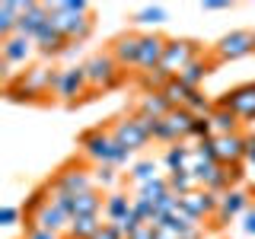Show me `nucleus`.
Segmentation results:
<instances>
[{
  "mask_svg": "<svg viewBox=\"0 0 255 239\" xmlns=\"http://www.w3.org/2000/svg\"><path fill=\"white\" fill-rule=\"evenodd\" d=\"M169 195V182H166V175H156L153 182H147V185H140L137 188V198H147V201H159V198H166Z\"/></svg>",
  "mask_w": 255,
  "mask_h": 239,
  "instance_id": "nucleus-31",
  "label": "nucleus"
},
{
  "mask_svg": "<svg viewBox=\"0 0 255 239\" xmlns=\"http://www.w3.org/2000/svg\"><path fill=\"white\" fill-rule=\"evenodd\" d=\"M90 90V80H86V67L77 64V67H61L58 70V83H54V99L64 102V106H74L80 102Z\"/></svg>",
  "mask_w": 255,
  "mask_h": 239,
  "instance_id": "nucleus-8",
  "label": "nucleus"
},
{
  "mask_svg": "<svg viewBox=\"0 0 255 239\" xmlns=\"http://www.w3.org/2000/svg\"><path fill=\"white\" fill-rule=\"evenodd\" d=\"M48 13H51V26L70 45H80L90 38V32H93L90 3H83V0H61V3H48Z\"/></svg>",
  "mask_w": 255,
  "mask_h": 239,
  "instance_id": "nucleus-1",
  "label": "nucleus"
},
{
  "mask_svg": "<svg viewBox=\"0 0 255 239\" xmlns=\"http://www.w3.org/2000/svg\"><path fill=\"white\" fill-rule=\"evenodd\" d=\"M32 51H38V48L26 35H10V38H3V45H0V54H3V64H6V67L26 64L32 58Z\"/></svg>",
  "mask_w": 255,
  "mask_h": 239,
  "instance_id": "nucleus-18",
  "label": "nucleus"
},
{
  "mask_svg": "<svg viewBox=\"0 0 255 239\" xmlns=\"http://www.w3.org/2000/svg\"><path fill=\"white\" fill-rule=\"evenodd\" d=\"M26 220H29L26 230H48V233H61V236H67L70 230V214H64L54 204H45L35 214H26Z\"/></svg>",
  "mask_w": 255,
  "mask_h": 239,
  "instance_id": "nucleus-12",
  "label": "nucleus"
},
{
  "mask_svg": "<svg viewBox=\"0 0 255 239\" xmlns=\"http://www.w3.org/2000/svg\"><path fill=\"white\" fill-rule=\"evenodd\" d=\"M230 6H233L230 0H204V3H201V10L214 13V10H230Z\"/></svg>",
  "mask_w": 255,
  "mask_h": 239,
  "instance_id": "nucleus-41",
  "label": "nucleus"
},
{
  "mask_svg": "<svg viewBox=\"0 0 255 239\" xmlns=\"http://www.w3.org/2000/svg\"><path fill=\"white\" fill-rule=\"evenodd\" d=\"M80 150L86 159H93L96 166L109 163V166H128L131 163V150H125L122 143H115L109 127H90L80 134Z\"/></svg>",
  "mask_w": 255,
  "mask_h": 239,
  "instance_id": "nucleus-3",
  "label": "nucleus"
},
{
  "mask_svg": "<svg viewBox=\"0 0 255 239\" xmlns=\"http://www.w3.org/2000/svg\"><path fill=\"white\" fill-rule=\"evenodd\" d=\"M128 239H156V230H153V227H147V223H143V227H140V230H134V233L128 236Z\"/></svg>",
  "mask_w": 255,
  "mask_h": 239,
  "instance_id": "nucleus-42",
  "label": "nucleus"
},
{
  "mask_svg": "<svg viewBox=\"0 0 255 239\" xmlns=\"http://www.w3.org/2000/svg\"><path fill=\"white\" fill-rule=\"evenodd\" d=\"M217 106H227L239 115V121H255V80L252 83H239L230 93H223L220 99H214Z\"/></svg>",
  "mask_w": 255,
  "mask_h": 239,
  "instance_id": "nucleus-11",
  "label": "nucleus"
},
{
  "mask_svg": "<svg viewBox=\"0 0 255 239\" xmlns=\"http://www.w3.org/2000/svg\"><path fill=\"white\" fill-rule=\"evenodd\" d=\"M166 182H169V191L175 198H185L198 188V182H195L191 172H166Z\"/></svg>",
  "mask_w": 255,
  "mask_h": 239,
  "instance_id": "nucleus-28",
  "label": "nucleus"
},
{
  "mask_svg": "<svg viewBox=\"0 0 255 239\" xmlns=\"http://www.w3.org/2000/svg\"><path fill=\"white\" fill-rule=\"evenodd\" d=\"M156 163H153V159H140V163H134L131 166V169H128V179H131L134 182V185H147V182H153L156 179Z\"/></svg>",
  "mask_w": 255,
  "mask_h": 239,
  "instance_id": "nucleus-30",
  "label": "nucleus"
},
{
  "mask_svg": "<svg viewBox=\"0 0 255 239\" xmlns=\"http://www.w3.org/2000/svg\"><path fill=\"white\" fill-rule=\"evenodd\" d=\"M140 42H143V35H137V32H125V35H118L115 42H112L109 48V54L118 61V67H137V61H140Z\"/></svg>",
  "mask_w": 255,
  "mask_h": 239,
  "instance_id": "nucleus-14",
  "label": "nucleus"
},
{
  "mask_svg": "<svg viewBox=\"0 0 255 239\" xmlns=\"http://www.w3.org/2000/svg\"><path fill=\"white\" fill-rule=\"evenodd\" d=\"M19 217H22L19 207H13V204L0 207V227H13V223H19Z\"/></svg>",
  "mask_w": 255,
  "mask_h": 239,
  "instance_id": "nucleus-37",
  "label": "nucleus"
},
{
  "mask_svg": "<svg viewBox=\"0 0 255 239\" xmlns=\"http://www.w3.org/2000/svg\"><path fill=\"white\" fill-rule=\"evenodd\" d=\"M217 207H220V195H214V191L207 188H195L191 195L182 198V211L191 214L195 220H207V217H217Z\"/></svg>",
  "mask_w": 255,
  "mask_h": 239,
  "instance_id": "nucleus-13",
  "label": "nucleus"
},
{
  "mask_svg": "<svg viewBox=\"0 0 255 239\" xmlns=\"http://www.w3.org/2000/svg\"><path fill=\"white\" fill-rule=\"evenodd\" d=\"M93 239H125V233H122V227H118V223H102L99 233H96Z\"/></svg>",
  "mask_w": 255,
  "mask_h": 239,
  "instance_id": "nucleus-38",
  "label": "nucleus"
},
{
  "mask_svg": "<svg viewBox=\"0 0 255 239\" xmlns=\"http://www.w3.org/2000/svg\"><path fill=\"white\" fill-rule=\"evenodd\" d=\"M93 175H96V185H99V188H112V185L118 182V172H115V166H109V163L96 166V169H93Z\"/></svg>",
  "mask_w": 255,
  "mask_h": 239,
  "instance_id": "nucleus-34",
  "label": "nucleus"
},
{
  "mask_svg": "<svg viewBox=\"0 0 255 239\" xmlns=\"http://www.w3.org/2000/svg\"><path fill=\"white\" fill-rule=\"evenodd\" d=\"M166 45H169V38H163V35H143V42H140V61H137V74H150V70H156L159 64H163Z\"/></svg>",
  "mask_w": 255,
  "mask_h": 239,
  "instance_id": "nucleus-17",
  "label": "nucleus"
},
{
  "mask_svg": "<svg viewBox=\"0 0 255 239\" xmlns=\"http://www.w3.org/2000/svg\"><path fill=\"white\" fill-rule=\"evenodd\" d=\"M243 233L246 236H255V207H249V211L243 214Z\"/></svg>",
  "mask_w": 255,
  "mask_h": 239,
  "instance_id": "nucleus-39",
  "label": "nucleus"
},
{
  "mask_svg": "<svg viewBox=\"0 0 255 239\" xmlns=\"http://www.w3.org/2000/svg\"><path fill=\"white\" fill-rule=\"evenodd\" d=\"M48 185L77 198V195H83V191L96 188V175H93V169H86V163H77V159H74V163H64Z\"/></svg>",
  "mask_w": 255,
  "mask_h": 239,
  "instance_id": "nucleus-6",
  "label": "nucleus"
},
{
  "mask_svg": "<svg viewBox=\"0 0 255 239\" xmlns=\"http://www.w3.org/2000/svg\"><path fill=\"white\" fill-rule=\"evenodd\" d=\"M166 124H169V131L175 134V140H185V137H191V124H195V115H191L188 109H172L169 115L163 118Z\"/></svg>",
  "mask_w": 255,
  "mask_h": 239,
  "instance_id": "nucleus-26",
  "label": "nucleus"
},
{
  "mask_svg": "<svg viewBox=\"0 0 255 239\" xmlns=\"http://www.w3.org/2000/svg\"><path fill=\"white\" fill-rule=\"evenodd\" d=\"M35 48H38V54H45V58H58V54H64V51H70V42L61 35L58 29L48 22L45 26V32L35 38Z\"/></svg>",
  "mask_w": 255,
  "mask_h": 239,
  "instance_id": "nucleus-21",
  "label": "nucleus"
},
{
  "mask_svg": "<svg viewBox=\"0 0 255 239\" xmlns=\"http://www.w3.org/2000/svg\"><path fill=\"white\" fill-rule=\"evenodd\" d=\"M54 83H58V70L54 67H29L19 80L6 86V99L10 102H45V96H54Z\"/></svg>",
  "mask_w": 255,
  "mask_h": 239,
  "instance_id": "nucleus-2",
  "label": "nucleus"
},
{
  "mask_svg": "<svg viewBox=\"0 0 255 239\" xmlns=\"http://www.w3.org/2000/svg\"><path fill=\"white\" fill-rule=\"evenodd\" d=\"M131 198L125 195V191H112V195H106V207H102V217H106V223H122L128 214H131Z\"/></svg>",
  "mask_w": 255,
  "mask_h": 239,
  "instance_id": "nucleus-22",
  "label": "nucleus"
},
{
  "mask_svg": "<svg viewBox=\"0 0 255 239\" xmlns=\"http://www.w3.org/2000/svg\"><path fill=\"white\" fill-rule=\"evenodd\" d=\"M134 112H140V115H147V118H153V121H159V118H166V115L172 112V106L166 102L163 93H143Z\"/></svg>",
  "mask_w": 255,
  "mask_h": 239,
  "instance_id": "nucleus-23",
  "label": "nucleus"
},
{
  "mask_svg": "<svg viewBox=\"0 0 255 239\" xmlns=\"http://www.w3.org/2000/svg\"><path fill=\"white\" fill-rule=\"evenodd\" d=\"M19 16H22V0H3V3H0V38L16 35Z\"/></svg>",
  "mask_w": 255,
  "mask_h": 239,
  "instance_id": "nucleus-24",
  "label": "nucleus"
},
{
  "mask_svg": "<svg viewBox=\"0 0 255 239\" xmlns=\"http://www.w3.org/2000/svg\"><path fill=\"white\" fill-rule=\"evenodd\" d=\"M134 22H140V26H159V22H166V10L163 6H140L134 13Z\"/></svg>",
  "mask_w": 255,
  "mask_h": 239,
  "instance_id": "nucleus-33",
  "label": "nucleus"
},
{
  "mask_svg": "<svg viewBox=\"0 0 255 239\" xmlns=\"http://www.w3.org/2000/svg\"><path fill=\"white\" fill-rule=\"evenodd\" d=\"M185 109L191 112L195 118H207L214 112V102L204 96V90H191V96H188V102H185Z\"/></svg>",
  "mask_w": 255,
  "mask_h": 239,
  "instance_id": "nucleus-32",
  "label": "nucleus"
},
{
  "mask_svg": "<svg viewBox=\"0 0 255 239\" xmlns=\"http://www.w3.org/2000/svg\"><path fill=\"white\" fill-rule=\"evenodd\" d=\"M198 58H201V42H195V38H169L159 70H163L166 77H179L182 70Z\"/></svg>",
  "mask_w": 255,
  "mask_h": 239,
  "instance_id": "nucleus-7",
  "label": "nucleus"
},
{
  "mask_svg": "<svg viewBox=\"0 0 255 239\" xmlns=\"http://www.w3.org/2000/svg\"><path fill=\"white\" fill-rule=\"evenodd\" d=\"M214 67H217V61H214V58H204V54H201L198 61H191L188 67L182 70L179 80L188 86V90H201V86H204V80L214 74Z\"/></svg>",
  "mask_w": 255,
  "mask_h": 239,
  "instance_id": "nucleus-19",
  "label": "nucleus"
},
{
  "mask_svg": "<svg viewBox=\"0 0 255 239\" xmlns=\"http://www.w3.org/2000/svg\"><path fill=\"white\" fill-rule=\"evenodd\" d=\"M249 211V195L243 188H230L220 195V207H217V217H214V227H227L230 220L243 217Z\"/></svg>",
  "mask_w": 255,
  "mask_h": 239,
  "instance_id": "nucleus-15",
  "label": "nucleus"
},
{
  "mask_svg": "<svg viewBox=\"0 0 255 239\" xmlns=\"http://www.w3.org/2000/svg\"><path fill=\"white\" fill-rule=\"evenodd\" d=\"M217 163L220 166H243L246 163V134H220L217 137Z\"/></svg>",
  "mask_w": 255,
  "mask_h": 239,
  "instance_id": "nucleus-16",
  "label": "nucleus"
},
{
  "mask_svg": "<svg viewBox=\"0 0 255 239\" xmlns=\"http://www.w3.org/2000/svg\"><path fill=\"white\" fill-rule=\"evenodd\" d=\"M163 96H166V102H169L172 109H185V102H188V96H191V90L185 83H182L179 77H172L169 83H166V90H163Z\"/></svg>",
  "mask_w": 255,
  "mask_h": 239,
  "instance_id": "nucleus-29",
  "label": "nucleus"
},
{
  "mask_svg": "<svg viewBox=\"0 0 255 239\" xmlns=\"http://www.w3.org/2000/svg\"><path fill=\"white\" fill-rule=\"evenodd\" d=\"M207 118H211L214 134H217V137H220V134H236L239 131V115H236L233 109H227V106H217V102H214V112Z\"/></svg>",
  "mask_w": 255,
  "mask_h": 239,
  "instance_id": "nucleus-25",
  "label": "nucleus"
},
{
  "mask_svg": "<svg viewBox=\"0 0 255 239\" xmlns=\"http://www.w3.org/2000/svg\"><path fill=\"white\" fill-rule=\"evenodd\" d=\"M22 239H64L61 233H48V230H26Z\"/></svg>",
  "mask_w": 255,
  "mask_h": 239,
  "instance_id": "nucleus-40",
  "label": "nucleus"
},
{
  "mask_svg": "<svg viewBox=\"0 0 255 239\" xmlns=\"http://www.w3.org/2000/svg\"><path fill=\"white\" fill-rule=\"evenodd\" d=\"M252 51H255V32H249V29H233V32H227V35L214 45L211 58L217 61V67H220V64L239 61V58H246V54H252Z\"/></svg>",
  "mask_w": 255,
  "mask_h": 239,
  "instance_id": "nucleus-9",
  "label": "nucleus"
},
{
  "mask_svg": "<svg viewBox=\"0 0 255 239\" xmlns=\"http://www.w3.org/2000/svg\"><path fill=\"white\" fill-rule=\"evenodd\" d=\"M83 67H86V80H90V90H93V93L115 90V86L122 83V77H125V70L118 67V61L112 58L109 51H102V54H93V58L86 61Z\"/></svg>",
  "mask_w": 255,
  "mask_h": 239,
  "instance_id": "nucleus-5",
  "label": "nucleus"
},
{
  "mask_svg": "<svg viewBox=\"0 0 255 239\" xmlns=\"http://www.w3.org/2000/svg\"><path fill=\"white\" fill-rule=\"evenodd\" d=\"M48 22H51V13H48L45 0H22V16H19V29H16V35H26V38L35 42V38L45 32Z\"/></svg>",
  "mask_w": 255,
  "mask_h": 239,
  "instance_id": "nucleus-10",
  "label": "nucleus"
},
{
  "mask_svg": "<svg viewBox=\"0 0 255 239\" xmlns=\"http://www.w3.org/2000/svg\"><path fill=\"white\" fill-rule=\"evenodd\" d=\"M115 143H122L125 150H143L150 140H153V118L140 115V112H131V115H122L115 124L109 127Z\"/></svg>",
  "mask_w": 255,
  "mask_h": 239,
  "instance_id": "nucleus-4",
  "label": "nucleus"
},
{
  "mask_svg": "<svg viewBox=\"0 0 255 239\" xmlns=\"http://www.w3.org/2000/svg\"><path fill=\"white\" fill-rule=\"evenodd\" d=\"M246 163L255 166V134H246Z\"/></svg>",
  "mask_w": 255,
  "mask_h": 239,
  "instance_id": "nucleus-43",
  "label": "nucleus"
},
{
  "mask_svg": "<svg viewBox=\"0 0 255 239\" xmlns=\"http://www.w3.org/2000/svg\"><path fill=\"white\" fill-rule=\"evenodd\" d=\"M102 227V217H74L67 230V239H93Z\"/></svg>",
  "mask_w": 255,
  "mask_h": 239,
  "instance_id": "nucleus-27",
  "label": "nucleus"
},
{
  "mask_svg": "<svg viewBox=\"0 0 255 239\" xmlns=\"http://www.w3.org/2000/svg\"><path fill=\"white\" fill-rule=\"evenodd\" d=\"M163 163L169 172H195V150L185 143H172V147H166Z\"/></svg>",
  "mask_w": 255,
  "mask_h": 239,
  "instance_id": "nucleus-20",
  "label": "nucleus"
},
{
  "mask_svg": "<svg viewBox=\"0 0 255 239\" xmlns=\"http://www.w3.org/2000/svg\"><path fill=\"white\" fill-rule=\"evenodd\" d=\"M252 195H255V188H252Z\"/></svg>",
  "mask_w": 255,
  "mask_h": 239,
  "instance_id": "nucleus-44",
  "label": "nucleus"
},
{
  "mask_svg": "<svg viewBox=\"0 0 255 239\" xmlns=\"http://www.w3.org/2000/svg\"><path fill=\"white\" fill-rule=\"evenodd\" d=\"M153 140H156V143H169V147H172V143H179V140H175V134L169 131V124H166L163 118H159V121H153Z\"/></svg>",
  "mask_w": 255,
  "mask_h": 239,
  "instance_id": "nucleus-36",
  "label": "nucleus"
},
{
  "mask_svg": "<svg viewBox=\"0 0 255 239\" xmlns=\"http://www.w3.org/2000/svg\"><path fill=\"white\" fill-rule=\"evenodd\" d=\"M207 137H217L211 118H195V124H191V140L198 143V140H207Z\"/></svg>",
  "mask_w": 255,
  "mask_h": 239,
  "instance_id": "nucleus-35",
  "label": "nucleus"
}]
</instances>
